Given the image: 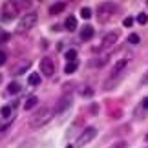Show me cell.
Wrapping results in <instances>:
<instances>
[{"mask_svg":"<svg viewBox=\"0 0 148 148\" xmlns=\"http://www.w3.org/2000/svg\"><path fill=\"white\" fill-rule=\"evenodd\" d=\"M137 22H139L141 26H145L146 22H148V16H146V13H139V15H137Z\"/></svg>","mask_w":148,"mask_h":148,"instance_id":"d6986e66","label":"cell"},{"mask_svg":"<svg viewBox=\"0 0 148 148\" xmlns=\"http://www.w3.org/2000/svg\"><path fill=\"white\" fill-rule=\"evenodd\" d=\"M64 57H66L68 62H75V59H77V49H68L66 53H64Z\"/></svg>","mask_w":148,"mask_h":148,"instance_id":"9a60e30c","label":"cell"},{"mask_svg":"<svg viewBox=\"0 0 148 148\" xmlns=\"http://www.w3.org/2000/svg\"><path fill=\"white\" fill-rule=\"evenodd\" d=\"M18 92H20V84L16 82V81H13V82L8 86V93H9V95H15V93H18Z\"/></svg>","mask_w":148,"mask_h":148,"instance_id":"4fadbf2b","label":"cell"},{"mask_svg":"<svg viewBox=\"0 0 148 148\" xmlns=\"http://www.w3.org/2000/svg\"><path fill=\"white\" fill-rule=\"evenodd\" d=\"M95 135H97V128H95V126H88L81 135H79V139H77V148L86 146L90 141H93Z\"/></svg>","mask_w":148,"mask_h":148,"instance_id":"3957f363","label":"cell"},{"mask_svg":"<svg viewBox=\"0 0 148 148\" xmlns=\"http://www.w3.org/2000/svg\"><path fill=\"white\" fill-rule=\"evenodd\" d=\"M9 38V33H2V35H0V40H8Z\"/></svg>","mask_w":148,"mask_h":148,"instance_id":"f1b7e54d","label":"cell"},{"mask_svg":"<svg viewBox=\"0 0 148 148\" xmlns=\"http://www.w3.org/2000/svg\"><path fill=\"white\" fill-rule=\"evenodd\" d=\"M4 62H5V53L0 49V66H4Z\"/></svg>","mask_w":148,"mask_h":148,"instance_id":"4316f807","label":"cell"},{"mask_svg":"<svg viewBox=\"0 0 148 148\" xmlns=\"http://www.w3.org/2000/svg\"><path fill=\"white\" fill-rule=\"evenodd\" d=\"M141 106H143L145 110H148V97H145V99H143V102H141Z\"/></svg>","mask_w":148,"mask_h":148,"instance_id":"83f0119b","label":"cell"},{"mask_svg":"<svg viewBox=\"0 0 148 148\" xmlns=\"http://www.w3.org/2000/svg\"><path fill=\"white\" fill-rule=\"evenodd\" d=\"M71 102H73V97H71L70 93L64 95V97H60L59 102H57V106H55V112H57V113H64L68 108L71 106Z\"/></svg>","mask_w":148,"mask_h":148,"instance_id":"5b68a950","label":"cell"},{"mask_svg":"<svg viewBox=\"0 0 148 148\" xmlns=\"http://www.w3.org/2000/svg\"><path fill=\"white\" fill-rule=\"evenodd\" d=\"M8 126H9V123L5 121V119H4V121H0V132H2V130H5Z\"/></svg>","mask_w":148,"mask_h":148,"instance_id":"d4e9b609","label":"cell"},{"mask_svg":"<svg viewBox=\"0 0 148 148\" xmlns=\"http://www.w3.org/2000/svg\"><path fill=\"white\" fill-rule=\"evenodd\" d=\"M0 113H2V117H4V119H8V117L11 115V108H9V106H2Z\"/></svg>","mask_w":148,"mask_h":148,"instance_id":"44dd1931","label":"cell"},{"mask_svg":"<svg viewBox=\"0 0 148 148\" xmlns=\"http://www.w3.org/2000/svg\"><path fill=\"white\" fill-rule=\"evenodd\" d=\"M117 37H119V33L117 31H112V33H108V35L102 38V42H101V46L97 48V49H106V48H110V46H113V44L117 42Z\"/></svg>","mask_w":148,"mask_h":148,"instance_id":"52a82bcc","label":"cell"},{"mask_svg":"<svg viewBox=\"0 0 148 148\" xmlns=\"http://www.w3.org/2000/svg\"><path fill=\"white\" fill-rule=\"evenodd\" d=\"M35 22H37V13H27V15H24V16L18 20V24H16V33H26V31H29L31 27L35 26Z\"/></svg>","mask_w":148,"mask_h":148,"instance_id":"7a4b0ae2","label":"cell"},{"mask_svg":"<svg viewBox=\"0 0 148 148\" xmlns=\"http://www.w3.org/2000/svg\"><path fill=\"white\" fill-rule=\"evenodd\" d=\"M53 110L48 106H44V108H38V110L35 112V115L31 117V121H29V126L31 128H42L44 124H48L51 119H53Z\"/></svg>","mask_w":148,"mask_h":148,"instance_id":"6da1fadb","label":"cell"},{"mask_svg":"<svg viewBox=\"0 0 148 148\" xmlns=\"http://www.w3.org/2000/svg\"><path fill=\"white\" fill-rule=\"evenodd\" d=\"M139 40H141V38H139V35H135V33H132V35L128 37V42L130 44H139Z\"/></svg>","mask_w":148,"mask_h":148,"instance_id":"7402d4cb","label":"cell"},{"mask_svg":"<svg viewBox=\"0 0 148 148\" xmlns=\"http://www.w3.org/2000/svg\"><path fill=\"white\" fill-rule=\"evenodd\" d=\"M27 68H29V62H24L20 68H13V70H11V73H13V75H16V73H22L24 70H27Z\"/></svg>","mask_w":148,"mask_h":148,"instance_id":"ac0fdd59","label":"cell"},{"mask_svg":"<svg viewBox=\"0 0 148 148\" xmlns=\"http://www.w3.org/2000/svg\"><path fill=\"white\" fill-rule=\"evenodd\" d=\"M37 102H38V99H37V97H29V99L26 101V104H24V108H26V110H31L33 106H37Z\"/></svg>","mask_w":148,"mask_h":148,"instance_id":"2e32d148","label":"cell"},{"mask_svg":"<svg viewBox=\"0 0 148 148\" xmlns=\"http://www.w3.org/2000/svg\"><path fill=\"white\" fill-rule=\"evenodd\" d=\"M64 27L68 31H75L77 29V18L75 16H68V18L64 20Z\"/></svg>","mask_w":148,"mask_h":148,"instance_id":"8fae6325","label":"cell"},{"mask_svg":"<svg viewBox=\"0 0 148 148\" xmlns=\"http://www.w3.org/2000/svg\"><path fill=\"white\" fill-rule=\"evenodd\" d=\"M75 70H77V62H68L66 68H64V71L68 73V75H70V73H73Z\"/></svg>","mask_w":148,"mask_h":148,"instance_id":"e0dca14e","label":"cell"},{"mask_svg":"<svg viewBox=\"0 0 148 148\" xmlns=\"http://www.w3.org/2000/svg\"><path fill=\"white\" fill-rule=\"evenodd\" d=\"M93 35H95V29L92 26H82L81 27V38L82 40H90V38H93Z\"/></svg>","mask_w":148,"mask_h":148,"instance_id":"30bf717a","label":"cell"},{"mask_svg":"<svg viewBox=\"0 0 148 148\" xmlns=\"http://www.w3.org/2000/svg\"><path fill=\"white\" fill-rule=\"evenodd\" d=\"M123 24H124V27H132L134 26V18H132V16H126Z\"/></svg>","mask_w":148,"mask_h":148,"instance_id":"cb8c5ba5","label":"cell"},{"mask_svg":"<svg viewBox=\"0 0 148 148\" xmlns=\"http://www.w3.org/2000/svg\"><path fill=\"white\" fill-rule=\"evenodd\" d=\"M64 8H66L64 2H55V4L49 8V13H51V15H59V13H62V11H64Z\"/></svg>","mask_w":148,"mask_h":148,"instance_id":"7c38bea8","label":"cell"},{"mask_svg":"<svg viewBox=\"0 0 148 148\" xmlns=\"http://www.w3.org/2000/svg\"><path fill=\"white\" fill-rule=\"evenodd\" d=\"M110 148H128V145H126V141H117V143H113Z\"/></svg>","mask_w":148,"mask_h":148,"instance_id":"603a6c76","label":"cell"},{"mask_svg":"<svg viewBox=\"0 0 148 148\" xmlns=\"http://www.w3.org/2000/svg\"><path fill=\"white\" fill-rule=\"evenodd\" d=\"M16 15H18V4L5 2V4H4V8H2V18L9 22V20H13Z\"/></svg>","mask_w":148,"mask_h":148,"instance_id":"277c9868","label":"cell"},{"mask_svg":"<svg viewBox=\"0 0 148 148\" xmlns=\"http://www.w3.org/2000/svg\"><path fill=\"white\" fill-rule=\"evenodd\" d=\"M66 148H73V145H68V146H66Z\"/></svg>","mask_w":148,"mask_h":148,"instance_id":"f546056e","label":"cell"},{"mask_svg":"<svg viewBox=\"0 0 148 148\" xmlns=\"http://www.w3.org/2000/svg\"><path fill=\"white\" fill-rule=\"evenodd\" d=\"M113 11H115V4H101L99 9H97V15H99L101 20H106Z\"/></svg>","mask_w":148,"mask_h":148,"instance_id":"8992f818","label":"cell"},{"mask_svg":"<svg viewBox=\"0 0 148 148\" xmlns=\"http://www.w3.org/2000/svg\"><path fill=\"white\" fill-rule=\"evenodd\" d=\"M81 16H82V18H90V16H92V9H90V8H82L81 9Z\"/></svg>","mask_w":148,"mask_h":148,"instance_id":"ffe728a7","label":"cell"},{"mask_svg":"<svg viewBox=\"0 0 148 148\" xmlns=\"http://www.w3.org/2000/svg\"><path fill=\"white\" fill-rule=\"evenodd\" d=\"M40 70L44 75H53V71H55V64H53V60L49 59V57H44V59L40 60Z\"/></svg>","mask_w":148,"mask_h":148,"instance_id":"ba28073f","label":"cell"},{"mask_svg":"<svg viewBox=\"0 0 148 148\" xmlns=\"http://www.w3.org/2000/svg\"><path fill=\"white\" fill-rule=\"evenodd\" d=\"M27 82H29V86H38V82H40V75H38V73H31V75L27 77Z\"/></svg>","mask_w":148,"mask_h":148,"instance_id":"5bb4252c","label":"cell"},{"mask_svg":"<svg viewBox=\"0 0 148 148\" xmlns=\"http://www.w3.org/2000/svg\"><path fill=\"white\" fill-rule=\"evenodd\" d=\"M126 64H128V60H119L115 66H113V70H112V75H110V79H119V73H121L124 68H126Z\"/></svg>","mask_w":148,"mask_h":148,"instance_id":"9c48e42d","label":"cell"},{"mask_svg":"<svg viewBox=\"0 0 148 148\" xmlns=\"http://www.w3.org/2000/svg\"><path fill=\"white\" fill-rule=\"evenodd\" d=\"M84 97H90V95H93V90H90V88H84Z\"/></svg>","mask_w":148,"mask_h":148,"instance_id":"484cf974","label":"cell"}]
</instances>
